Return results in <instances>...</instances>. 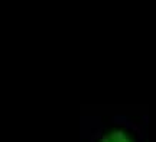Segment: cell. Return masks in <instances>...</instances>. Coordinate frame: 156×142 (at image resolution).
Masks as SVG:
<instances>
[{"instance_id": "cell-1", "label": "cell", "mask_w": 156, "mask_h": 142, "mask_svg": "<svg viewBox=\"0 0 156 142\" xmlns=\"http://www.w3.org/2000/svg\"><path fill=\"white\" fill-rule=\"evenodd\" d=\"M101 142H133L132 141V138L129 137L127 133L122 129H116V131H112L106 133Z\"/></svg>"}]
</instances>
